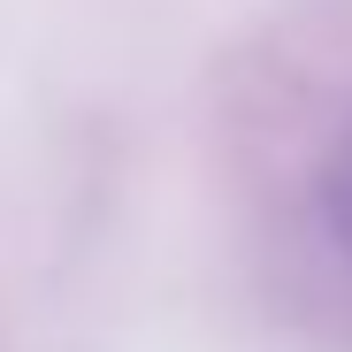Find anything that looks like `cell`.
I'll return each mask as SVG.
<instances>
[{"mask_svg": "<svg viewBox=\"0 0 352 352\" xmlns=\"http://www.w3.org/2000/svg\"><path fill=\"white\" fill-rule=\"evenodd\" d=\"M322 214H329V230H337V245L352 253V146L329 161V184H322Z\"/></svg>", "mask_w": 352, "mask_h": 352, "instance_id": "cell-1", "label": "cell"}]
</instances>
